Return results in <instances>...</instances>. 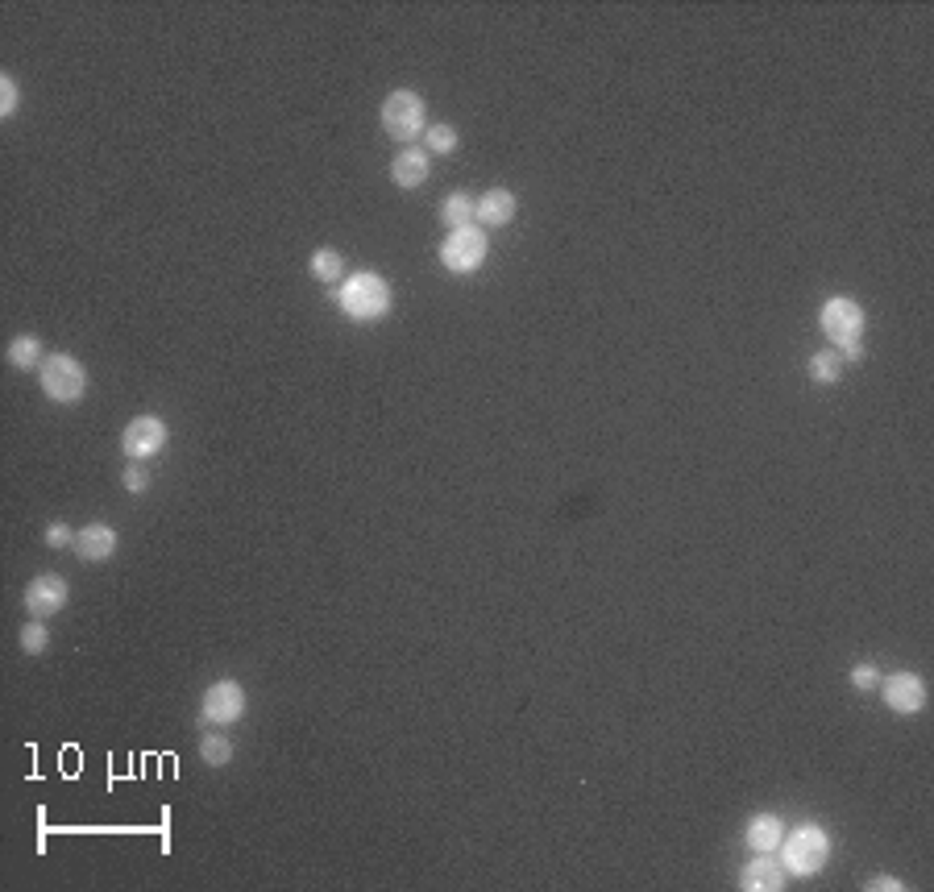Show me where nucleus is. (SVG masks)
<instances>
[{
	"label": "nucleus",
	"instance_id": "nucleus-1",
	"mask_svg": "<svg viewBox=\"0 0 934 892\" xmlns=\"http://www.w3.org/2000/svg\"><path fill=\"white\" fill-rule=\"evenodd\" d=\"M337 295V303L345 308V316L349 320H382L391 312V287H387V278L382 274H370V270H362V274H353V278H345V283L333 291Z\"/></svg>",
	"mask_w": 934,
	"mask_h": 892
},
{
	"label": "nucleus",
	"instance_id": "nucleus-2",
	"mask_svg": "<svg viewBox=\"0 0 934 892\" xmlns=\"http://www.w3.org/2000/svg\"><path fill=\"white\" fill-rule=\"evenodd\" d=\"M827 859H831V839H827V830L814 822L798 826L789 839H781V863L793 876H814L827 868Z\"/></svg>",
	"mask_w": 934,
	"mask_h": 892
},
{
	"label": "nucleus",
	"instance_id": "nucleus-3",
	"mask_svg": "<svg viewBox=\"0 0 934 892\" xmlns=\"http://www.w3.org/2000/svg\"><path fill=\"white\" fill-rule=\"evenodd\" d=\"M382 129H387L395 142H416V137L428 129V104L420 92H411V88H399L391 92L387 100H382Z\"/></svg>",
	"mask_w": 934,
	"mask_h": 892
},
{
	"label": "nucleus",
	"instance_id": "nucleus-4",
	"mask_svg": "<svg viewBox=\"0 0 934 892\" xmlns=\"http://www.w3.org/2000/svg\"><path fill=\"white\" fill-rule=\"evenodd\" d=\"M42 390H46V399L54 403H79L84 399V390H88V370H84V361L71 357V353H50L42 361Z\"/></svg>",
	"mask_w": 934,
	"mask_h": 892
},
{
	"label": "nucleus",
	"instance_id": "nucleus-5",
	"mask_svg": "<svg viewBox=\"0 0 934 892\" xmlns=\"http://www.w3.org/2000/svg\"><path fill=\"white\" fill-rule=\"evenodd\" d=\"M490 254V241H486V229L482 225H465V229H453L445 241H441V266L453 270V274H474Z\"/></svg>",
	"mask_w": 934,
	"mask_h": 892
},
{
	"label": "nucleus",
	"instance_id": "nucleus-6",
	"mask_svg": "<svg viewBox=\"0 0 934 892\" xmlns=\"http://www.w3.org/2000/svg\"><path fill=\"white\" fill-rule=\"evenodd\" d=\"M818 324L822 332H827V341L831 345H856L864 337V308L856 299H847V295H835L822 303V312H818Z\"/></svg>",
	"mask_w": 934,
	"mask_h": 892
},
{
	"label": "nucleus",
	"instance_id": "nucleus-7",
	"mask_svg": "<svg viewBox=\"0 0 934 892\" xmlns=\"http://www.w3.org/2000/svg\"><path fill=\"white\" fill-rule=\"evenodd\" d=\"M245 714V689L237 681H216L208 685L204 702H200V718L212 722V727H233V722Z\"/></svg>",
	"mask_w": 934,
	"mask_h": 892
},
{
	"label": "nucleus",
	"instance_id": "nucleus-8",
	"mask_svg": "<svg viewBox=\"0 0 934 892\" xmlns=\"http://www.w3.org/2000/svg\"><path fill=\"white\" fill-rule=\"evenodd\" d=\"M162 444H167V424H162L158 415H137V420L125 428V436H121V449H125L129 461L158 457Z\"/></svg>",
	"mask_w": 934,
	"mask_h": 892
},
{
	"label": "nucleus",
	"instance_id": "nucleus-9",
	"mask_svg": "<svg viewBox=\"0 0 934 892\" xmlns=\"http://www.w3.org/2000/svg\"><path fill=\"white\" fill-rule=\"evenodd\" d=\"M67 598H71V590H67V581L59 573H42V577H34L30 585H25V606H30L34 619L59 615V610L67 606Z\"/></svg>",
	"mask_w": 934,
	"mask_h": 892
},
{
	"label": "nucleus",
	"instance_id": "nucleus-10",
	"mask_svg": "<svg viewBox=\"0 0 934 892\" xmlns=\"http://www.w3.org/2000/svg\"><path fill=\"white\" fill-rule=\"evenodd\" d=\"M789 880H785V863L773 859V851H756L744 872H739V888L744 892H781Z\"/></svg>",
	"mask_w": 934,
	"mask_h": 892
},
{
	"label": "nucleus",
	"instance_id": "nucleus-11",
	"mask_svg": "<svg viewBox=\"0 0 934 892\" xmlns=\"http://www.w3.org/2000/svg\"><path fill=\"white\" fill-rule=\"evenodd\" d=\"M881 693H885V706L893 714H918L926 706V681L918 673H897V677H881Z\"/></svg>",
	"mask_w": 934,
	"mask_h": 892
},
{
	"label": "nucleus",
	"instance_id": "nucleus-12",
	"mask_svg": "<svg viewBox=\"0 0 934 892\" xmlns=\"http://www.w3.org/2000/svg\"><path fill=\"white\" fill-rule=\"evenodd\" d=\"M75 556L79 561H88V565H100L108 561V556L117 552V532L108 523H88V527H79L75 532Z\"/></svg>",
	"mask_w": 934,
	"mask_h": 892
},
{
	"label": "nucleus",
	"instance_id": "nucleus-13",
	"mask_svg": "<svg viewBox=\"0 0 934 892\" xmlns=\"http://www.w3.org/2000/svg\"><path fill=\"white\" fill-rule=\"evenodd\" d=\"M515 191L507 187H490L486 195H478L474 200V220H482V225H511L515 220Z\"/></svg>",
	"mask_w": 934,
	"mask_h": 892
},
{
	"label": "nucleus",
	"instance_id": "nucleus-14",
	"mask_svg": "<svg viewBox=\"0 0 934 892\" xmlns=\"http://www.w3.org/2000/svg\"><path fill=\"white\" fill-rule=\"evenodd\" d=\"M428 166H432L428 150H399L395 162H391V179L411 191V187H420L428 179Z\"/></svg>",
	"mask_w": 934,
	"mask_h": 892
},
{
	"label": "nucleus",
	"instance_id": "nucleus-15",
	"mask_svg": "<svg viewBox=\"0 0 934 892\" xmlns=\"http://www.w3.org/2000/svg\"><path fill=\"white\" fill-rule=\"evenodd\" d=\"M781 839H785V826H781L777 814H756V818L748 822V830H744V843H748L752 851H777Z\"/></svg>",
	"mask_w": 934,
	"mask_h": 892
},
{
	"label": "nucleus",
	"instance_id": "nucleus-16",
	"mask_svg": "<svg viewBox=\"0 0 934 892\" xmlns=\"http://www.w3.org/2000/svg\"><path fill=\"white\" fill-rule=\"evenodd\" d=\"M5 357H9V366H13V370H21V374H25V370H38L42 361H46V357H42V341H38V337H13V341H9V349H5Z\"/></svg>",
	"mask_w": 934,
	"mask_h": 892
},
{
	"label": "nucleus",
	"instance_id": "nucleus-17",
	"mask_svg": "<svg viewBox=\"0 0 934 892\" xmlns=\"http://www.w3.org/2000/svg\"><path fill=\"white\" fill-rule=\"evenodd\" d=\"M441 220L449 225V233H453V229H465V225H474V200H470L465 191L445 195V204H441Z\"/></svg>",
	"mask_w": 934,
	"mask_h": 892
},
{
	"label": "nucleus",
	"instance_id": "nucleus-18",
	"mask_svg": "<svg viewBox=\"0 0 934 892\" xmlns=\"http://www.w3.org/2000/svg\"><path fill=\"white\" fill-rule=\"evenodd\" d=\"M839 374H843V357H839L835 349H822V353L810 357V378H814L818 386L839 382Z\"/></svg>",
	"mask_w": 934,
	"mask_h": 892
},
{
	"label": "nucleus",
	"instance_id": "nucleus-19",
	"mask_svg": "<svg viewBox=\"0 0 934 892\" xmlns=\"http://www.w3.org/2000/svg\"><path fill=\"white\" fill-rule=\"evenodd\" d=\"M457 142H461V133H457L453 125H445V121H436V125L424 129V146H428L432 154H453Z\"/></svg>",
	"mask_w": 934,
	"mask_h": 892
},
{
	"label": "nucleus",
	"instance_id": "nucleus-20",
	"mask_svg": "<svg viewBox=\"0 0 934 892\" xmlns=\"http://www.w3.org/2000/svg\"><path fill=\"white\" fill-rule=\"evenodd\" d=\"M341 270H345V262H341L337 249H316L312 254V274L320 278V283H337Z\"/></svg>",
	"mask_w": 934,
	"mask_h": 892
},
{
	"label": "nucleus",
	"instance_id": "nucleus-21",
	"mask_svg": "<svg viewBox=\"0 0 934 892\" xmlns=\"http://www.w3.org/2000/svg\"><path fill=\"white\" fill-rule=\"evenodd\" d=\"M200 760H204V764H212V768H225V764L233 760V743H229L225 735H204V743H200Z\"/></svg>",
	"mask_w": 934,
	"mask_h": 892
},
{
	"label": "nucleus",
	"instance_id": "nucleus-22",
	"mask_svg": "<svg viewBox=\"0 0 934 892\" xmlns=\"http://www.w3.org/2000/svg\"><path fill=\"white\" fill-rule=\"evenodd\" d=\"M46 644H50V631L42 627V619H30L21 627V648L30 652V656H42L46 652Z\"/></svg>",
	"mask_w": 934,
	"mask_h": 892
},
{
	"label": "nucleus",
	"instance_id": "nucleus-23",
	"mask_svg": "<svg viewBox=\"0 0 934 892\" xmlns=\"http://www.w3.org/2000/svg\"><path fill=\"white\" fill-rule=\"evenodd\" d=\"M851 685H856L860 693L876 689V685H881V668H876V664H856V668H851Z\"/></svg>",
	"mask_w": 934,
	"mask_h": 892
},
{
	"label": "nucleus",
	"instance_id": "nucleus-24",
	"mask_svg": "<svg viewBox=\"0 0 934 892\" xmlns=\"http://www.w3.org/2000/svg\"><path fill=\"white\" fill-rule=\"evenodd\" d=\"M17 104H21V96H17L13 75H0V117H13Z\"/></svg>",
	"mask_w": 934,
	"mask_h": 892
},
{
	"label": "nucleus",
	"instance_id": "nucleus-25",
	"mask_svg": "<svg viewBox=\"0 0 934 892\" xmlns=\"http://www.w3.org/2000/svg\"><path fill=\"white\" fill-rule=\"evenodd\" d=\"M121 482H125V490H129V494H146V490H150V473H146L142 465H129Z\"/></svg>",
	"mask_w": 934,
	"mask_h": 892
},
{
	"label": "nucleus",
	"instance_id": "nucleus-26",
	"mask_svg": "<svg viewBox=\"0 0 934 892\" xmlns=\"http://www.w3.org/2000/svg\"><path fill=\"white\" fill-rule=\"evenodd\" d=\"M46 544H50V548H67V544H75L71 527H67V523H50V527H46Z\"/></svg>",
	"mask_w": 934,
	"mask_h": 892
},
{
	"label": "nucleus",
	"instance_id": "nucleus-27",
	"mask_svg": "<svg viewBox=\"0 0 934 892\" xmlns=\"http://www.w3.org/2000/svg\"><path fill=\"white\" fill-rule=\"evenodd\" d=\"M868 888H889V892H897V888H901V880H893V876H876V880H868Z\"/></svg>",
	"mask_w": 934,
	"mask_h": 892
},
{
	"label": "nucleus",
	"instance_id": "nucleus-28",
	"mask_svg": "<svg viewBox=\"0 0 934 892\" xmlns=\"http://www.w3.org/2000/svg\"><path fill=\"white\" fill-rule=\"evenodd\" d=\"M860 353H864V345H860V341H856V345H843V353H839V357H847V361H856V357H860Z\"/></svg>",
	"mask_w": 934,
	"mask_h": 892
}]
</instances>
